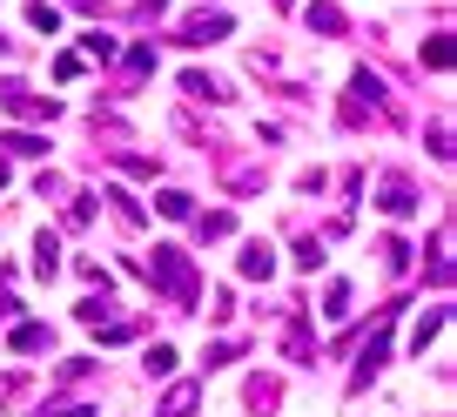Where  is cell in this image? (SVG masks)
<instances>
[{
    "instance_id": "1",
    "label": "cell",
    "mask_w": 457,
    "mask_h": 417,
    "mask_svg": "<svg viewBox=\"0 0 457 417\" xmlns=\"http://www.w3.org/2000/svg\"><path fill=\"white\" fill-rule=\"evenodd\" d=\"M384 115H390L384 81H377L370 68H357V74H350V95H343V121H350V129H363V121H384Z\"/></svg>"
},
{
    "instance_id": "2",
    "label": "cell",
    "mask_w": 457,
    "mask_h": 417,
    "mask_svg": "<svg viewBox=\"0 0 457 417\" xmlns=\"http://www.w3.org/2000/svg\"><path fill=\"white\" fill-rule=\"evenodd\" d=\"M148 283H155V289H169V296L182 303V310L195 303V270H188V256H182L175 243H162V249H155V263H148Z\"/></svg>"
},
{
    "instance_id": "3",
    "label": "cell",
    "mask_w": 457,
    "mask_h": 417,
    "mask_svg": "<svg viewBox=\"0 0 457 417\" xmlns=\"http://www.w3.org/2000/svg\"><path fill=\"white\" fill-rule=\"evenodd\" d=\"M0 108H7V115H21V121H54V115H61V101H54V95H34L28 81H7V88H0Z\"/></svg>"
},
{
    "instance_id": "4",
    "label": "cell",
    "mask_w": 457,
    "mask_h": 417,
    "mask_svg": "<svg viewBox=\"0 0 457 417\" xmlns=\"http://www.w3.org/2000/svg\"><path fill=\"white\" fill-rule=\"evenodd\" d=\"M236 270H243L249 283H270V270H276V249H270V243H262V236H256V243H243V256H236Z\"/></svg>"
},
{
    "instance_id": "5",
    "label": "cell",
    "mask_w": 457,
    "mask_h": 417,
    "mask_svg": "<svg viewBox=\"0 0 457 417\" xmlns=\"http://www.w3.org/2000/svg\"><path fill=\"white\" fill-rule=\"evenodd\" d=\"M228 34V14H195V21H182V47H209V41H222Z\"/></svg>"
},
{
    "instance_id": "6",
    "label": "cell",
    "mask_w": 457,
    "mask_h": 417,
    "mask_svg": "<svg viewBox=\"0 0 457 417\" xmlns=\"http://www.w3.org/2000/svg\"><path fill=\"white\" fill-rule=\"evenodd\" d=\"M303 28L310 34H343L350 21H343V7H329V0H310V7H303Z\"/></svg>"
},
{
    "instance_id": "7",
    "label": "cell",
    "mask_w": 457,
    "mask_h": 417,
    "mask_svg": "<svg viewBox=\"0 0 457 417\" xmlns=\"http://www.w3.org/2000/svg\"><path fill=\"white\" fill-rule=\"evenodd\" d=\"M54 344V330H47V323H14V337H7V350H14V357H34V350H47Z\"/></svg>"
},
{
    "instance_id": "8",
    "label": "cell",
    "mask_w": 457,
    "mask_h": 417,
    "mask_svg": "<svg viewBox=\"0 0 457 417\" xmlns=\"http://www.w3.org/2000/svg\"><path fill=\"white\" fill-rule=\"evenodd\" d=\"M384 216H417V188L411 182H384Z\"/></svg>"
},
{
    "instance_id": "9",
    "label": "cell",
    "mask_w": 457,
    "mask_h": 417,
    "mask_svg": "<svg viewBox=\"0 0 457 417\" xmlns=\"http://www.w3.org/2000/svg\"><path fill=\"white\" fill-rule=\"evenodd\" d=\"M195 404H202V390H195V384H175L169 397L155 404V417H188V411H195Z\"/></svg>"
},
{
    "instance_id": "10",
    "label": "cell",
    "mask_w": 457,
    "mask_h": 417,
    "mask_svg": "<svg viewBox=\"0 0 457 417\" xmlns=\"http://www.w3.org/2000/svg\"><path fill=\"white\" fill-rule=\"evenodd\" d=\"M155 209H162L169 222H188V216H195V196H188V188H162V196H155Z\"/></svg>"
},
{
    "instance_id": "11",
    "label": "cell",
    "mask_w": 457,
    "mask_h": 417,
    "mask_svg": "<svg viewBox=\"0 0 457 417\" xmlns=\"http://www.w3.org/2000/svg\"><path fill=\"white\" fill-rule=\"evenodd\" d=\"M182 95H188V101H228V95H222V81H209L202 68H188V74H182Z\"/></svg>"
},
{
    "instance_id": "12",
    "label": "cell",
    "mask_w": 457,
    "mask_h": 417,
    "mask_svg": "<svg viewBox=\"0 0 457 417\" xmlns=\"http://www.w3.org/2000/svg\"><path fill=\"white\" fill-rule=\"evenodd\" d=\"M195 236L202 243H222V236H236V216H228V209H209V216L195 222Z\"/></svg>"
},
{
    "instance_id": "13",
    "label": "cell",
    "mask_w": 457,
    "mask_h": 417,
    "mask_svg": "<svg viewBox=\"0 0 457 417\" xmlns=\"http://www.w3.org/2000/svg\"><path fill=\"white\" fill-rule=\"evenodd\" d=\"M114 54H121V41H114V34H81V61H114Z\"/></svg>"
},
{
    "instance_id": "14",
    "label": "cell",
    "mask_w": 457,
    "mask_h": 417,
    "mask_svg": "<svg viewBox=\"0 0 457 417\" xmlns=\"http://www.w3.org/2000/svg\"><path fill=\"white\" fill-rule=\"evenodd\" d=\"M34 417H95V404H74V397H41Z\"/></svg>"
},
{
    "instance_id": "15",
    "label": "cell",
    "mask_w": 457,
    "mask_h": 417,
    "mask_svg": "<svg viewBox=\"0 0 457 417\" xmlns=\"http://www.w3.org/2000/svg\"><path fill=\"white\" fill-rule=\"evenodd\" d=\"M54 270H61V243H54V236H41V243H34V276L47 283Z\"/></svg>"
},
{
    "instance_id": "16",
    "label": "cell",
    "mask_w": 457,
    "mask_h": 417,
    "mask_svg": "<svg viewBox=\"0 0 457 417\" xmlns=\"http://www.w3.org/2000/svg\"><path fill=\"white\" fill-rule=\"evenodd\" d=\"M323 317H329V323H343V317H350V283H329V296H323Z\"/></svg>"
},
{
    "instance_id": "17",
    "label": "cell",
    "mask_w": 457,
    "mask_h": 417,
    "mask_svg": "<svg viewBox=\"0 0 457 417\" xmlns=\"http://www.w3.org/2000/svg\"><path fill=\"white\" fill-rule=\"evenodd\" d=\"M28 28H34V34H54V28H61V7H47V0H34V7H28Z\"/></svg>"
},
{
    "instance_id": "18",
    "label": "cell",
    "mask_w": 457,
    "mask_h": 417,
    "mask_svg": "<svg viewBox=\"0 0 457 417\" xmlns=\"http://www.w3.org/2000/svg\"><path fill=\"white\" fill-rule=\"evenodd\" d=\"M249 404H256V411H276V404H283V390H276V377H256V384H249Z\"/></svg>"
},
{
    "instance_id": "19",
    "label": "cell",
    "mask_w": 457,
    "mask_h": 417,
    "mask_svg": "<svg viewBox=\"0 0 457 417\" xmlns=\"http://www.w3.org/2000/svg\"><path fill=\"white\" fill-rule=\"evenodd\" d=\"M444 330V310H430V317H417V330H411V350H417V357H424V344H430V337H437Z\"/></svg>"
},
{
    "instance_id": "20",
    "label": "cell",
    "mask_w": 457,
    "mask_h": 417,
    "mask_svg": "<svg viewBox=\"0 0 457 417\" xmlns=\"http://www.w3.org/2000/svg\"><path fill=\"white\" fill-rule=\"evenodd\" d=\"M0 148H7V155H47L41 135H0Z\"/></svg>"
},
{
    "instance_id": "21",
    "label": "cell",
    "mask_w": 457,
    "mask_h": 417,
    "mask_svg": "<svg viewBox=\"0 0 457 417\" xmlns=\"http://www.w3.org/2000/svg\"><path fill=\"white\" fill-rule=\"evenodd\" d=\"M87 216H95V196H74V202H68V216H61V222H68V229H87Z\"/></svg>"
},
{
    "instance_id": "22",
    "label": "cell",
    "mask_w": 457,
    "mask_h": 417,
    "mask_svg": "<svg viewBox=\"0 0 457 417\" xmlns=\"http://www.w3.org/2000/svg\"><path fill=\"white\" fill-rule=\"evenodd\" d=\"M142 363H148L155 377H169V371H175V350H169V344H148V357H142Z\"/></svg>"
},
{
    "instance_id": "23",
    "label": "cell",
    "mask_w": 457,
    "mask_h": 417,
    "mask_svg": "<svg viewBox=\"0 0 457 417\" xmlns=\"http://www.w3.org/2000/svg\"><path fill=\"white\" fill-rule=\"evenodd\" d=\"M316 263H323V243H316V236H303V243H296V270H316Z\"/></svg>"
},
{
    "instance_id": "24",
    "label": "cell",
    "mask_w": 457,
    "mask_h": 417,
    "mask_svg": "<svg viewBox=\"0 0 457 417\" xmlns=\"http://www.w3.org/2000/svg\"><path fill=\"white\" fill-rule=\"evenodd\" d=\"M424 68H437V74H444V68H451V47H444V34H437V41H430V47H424Z\"/></svg>"
},
{
    "instance_id": "25",
    "label": "cell",
    "mask_w": 457,
    "mask_h": 417,
    "mask_svg": "<svg viewBox=\"0 0 457 417\" xmlns=\"http://www.w3.org/2000/svg\"><path fill=\"white\" fill-rule=\"evenodd\" d=\"M81 68H87L81 54H54V81H74V74H81Z\"/></svg>"
},
{
    "instance_id": "26",
    "label": "cell",
    "mask_w": 457,
    "mask_h": 417,
    "mask_svg": "<svg viewBox=\"0 0 457 417\" xmlns=\"http://www.w3.org/2000/svg\"><path fill=\"white\" fill-rule=\"evenodd\" d=\"M276 7H296V0H276Z\"/></svg>"
}]
</instances>
